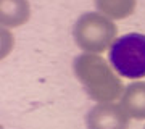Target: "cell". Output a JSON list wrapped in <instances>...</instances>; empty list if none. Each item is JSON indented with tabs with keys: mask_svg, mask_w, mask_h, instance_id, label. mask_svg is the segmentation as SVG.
<instances>
[{
	"mask_svg": "<svg viewBox=\"0 0 145 129\" xmlns=\"http://www.w3.org/2000/svg\"><path fill=\"white\" fill-rule=\"evenodd\" d=\"M116 34L118 28L113 20L97 11L82 13L72 28L74 44L86 53L97 55L111 47V44L116 41Z\"/></svg>",
	"mask_w": 145,
	"mask_h": 129,
	"instance_id": "obj_2",
	"label": "cell"
},
{
	"mask_svg": "<svg viewBox=\"0 0 145 129\" xmlns=\"http://www.w3.org/2000/svg\"><path fill=\"white\" fill-rule=\"evenodd\" d=\"M144 129H145V128H144Z\"/></svg>",
	"mask_w": 145,
	"mask_h": 129,
	"instance_id": "obj_8",
	"label": "cell"
},
{
	"mask_svg": "<svg viewBox=\"0 0 145 129\" xmlns=\"http://www.w3.org/2000/svg\"><path fill=\"white\" fill-rule=\"evenodd\" d=\"M121 107L135 121L145 119V81H134L124 87Z\"/></svg>",
	"mask_w": 145,
	"mask_h": 129,
	"instance_id": "obj_6",
	"label": "cell"
},
{
	"mask_svg": "<svg viewBox=\"0 0 145 129\" xmlns=\"http://www.w3.org/2000/svg\"><path fill=\"white\" fill-rule=\"evenodd\" d=\"M137 0H95V7L110 20H126L135 10Z\"/></svg>",
	"mask_w": 145,
	"mask_h": 129,
	"instance_id": "obj_7",
	"label": "cell"
},
{
	"mask_svg": "<svg viewBox=\"0 0 145 129\" xmlns=\"http://www.w3.org/2000/svg\"><path fill=\"white\" fill-rule=\"evenodd\" d=\"M110 65L126 79L145 77V34L127 32L116 37L108 53Z\"/></svg>",
	"mask_w": 145,
	"mask_h": 129,
	"instance_id": "obj_3",
	"label": "cell"
},
{
	"mask_svg": "<svg viewBox=\"0 0 145 129\" xmlns=\"http://www.w3.org/2000/svg\"><path fill=\"white\" fill-rule=\"evenodd\" d=\"M72 71L87 95L95 102L106 103L123 97V81L116 76L113 66L97 53L78 55L72 60Z\"/></svg>",
	"mask_w": 145,
	"mask_h": 129,
	"instance_id": "obj_1",
	"label": "cell"
},
{
	"mask_svg": "<svg viewBox=\"0 0 145 129\" xmlns=\"http://www.w3.org/2000/svg\"><path fill=\"white\" fill-rule=\"evenodd\" d=\"M31 18V5L27 0H0V23L5 29L26 24Z\"/></svg>",
	"mask_w": 145,
	"mask_h": 129,
	"instance_id": "obj_5",
	"label": "cell"
},
{
	"mask_svg": "<svg viewBox=\"0 0 145 129\" xmlns=\"http://www.w3.org/2000/svg\"><path fill=\"white\" fill-rule=\"evenodd\" d=\"M131 118L121 103H97L86 115L87 129H129Z\"/></svg>",
	"mask_w": 145,
	"mask_h": 129,
	"instance_id": "obj_4",
	"label": "cell"
}]
</instances>
